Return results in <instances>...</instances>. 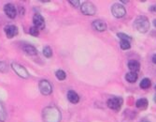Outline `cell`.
<instances>
[{"label":"cell","mask_w":156,"mask_h":122,"mask_svg":"<svg viewBox=\"0 0 156 122\" xmlns=\"http://www.w3.org/2000/svg\"><path fill=\"white\" fill-rule=\"evenodd\" d=\"M153 63H155V64H156V54H155L154 56L153 57Z\"/></svg>","instance_id":"4316f807"},{"label":"cell","mask_w":156,"mask_h":122,"mask_svg":"<svg viewBox=\"0 0 156 122\" xmlns=\"http://www.w3.org/2000/svg\"><path fill=\"white\" fill-rule=\"evenodd\" d=\"M4 30H5L6 36L9 38V39L13 38V37H15L16 35L18 34V28H17V26H14V25H9V26H7Z\"/></svg>","instance_id":"30bf717a"},{"label":"cell","mask_w":156,"mask_h":122,"mask_svg":"<svg viewBox=\"0 0 156 122\" xmlns=\"http://www.w3.org/2000/svg\"><path fill=\"white\" fill-rule=\"evenodd\" d=\"M111 12H112L114 17L122 18L125 15L126 10H125V8L122 5H121V4L119 3H115L114 5L111 7Z\"/></svg>","instance_id":"277c9868"},{"label":"cell","mask_w":156,"mask_h":122,"mask_svg":"<svg viewBox=\"0 0 156 122\" xmlns=\"http://www.w3.org/2000/svg\"><path fill=\"white\" fill-rule=\"evenodd\" d=\"M38 28H37L36 26H32L30 30H29V33L32 35V36H38Z\"/></svg>","instance_id":"7402d4cb"},{"label":"cell","mask_w":156,"mask_h":122,"mask_svg":"<svg viewBox=\"0 0 156 122\" xmlns=\"http://www.w3.org/2000/svg\"><path fill=\"white\" fill-rule=\"evenodd\" d=\"M151 10H153V11H154V12H156V5H154V6H153L151 8Z\"/></svg>","instance_id":"484cf974"},{"label":"cell","mask_w":156,"mask_h":122,"mask_svg":"<svg viewBox=\"0 0 156 122\" xmlns=\"http://www.w3.org/2000/svg\"><path fill=\"white\" fill-rule=\"evenodd\" d=\"M154 101L156 102V95H155V97H154Z\"/></svg>","instance_id":"f546056e"},{"label":"cell","mask_w":156,"mask_h":122,"mask_svg":"<svg viewBox=\"0 0 156 122\" xmlns=\"http://www.w3.org/2000/svg\"><path fill=\"white\" fill-rule=\"evenodd\" d=\"M140 122H150L149 120H146V119H143V120H141Z\"/></svg>","instance_id":"83f0119b"},{"label":"cell","mask_w":156,"mask_h":122,"mask_svg":"<svg viewBox=\"0 0 156 122\" xmlns=\"http://www.w3.org/2000/svg\"><path fill=\"white\" fill-rule=\"evenodd\" d=\"M81 10L85 15H94L96 12V8L91 2H84L81 7Z\"/></svg>","instance_id":"8992f818"},{"label":"cell","mask_w":156,"mask_h":122,"mask_svg":"<svg viewBox=\"0 0 156 122\" xmlns=\"http://www.w3.org/2000/svg\"><path fill=\"white\" fill-rule=\"evenodd\" d=\"M128 68H129V70H132L133 72H137L138 70H139L140 64H139V62L137 60H130L128 62Z\"/></svg>","instance_id":"5bb4252c"},{"label":"cell","mask_w":156,"mask_h":122,"mask_svg":"<svg viewBox=\"0 0 156 122\" xmlns=\"http://www.w3.org/2000/svg\"><path fill=\"white\" fill-rule=\"evenodd\" d=\"M148 104H149V102H148V100L145 99V98H142V99L138 100L137 103H135L138 108L142 109V110H145L148 107Z\"/></svg>","instance_id":"9a60e30c"},{"label":"cell","mask_w":156,"mask_h":122,"mask_svg":"<svg viewBox=\"0 0 156 122\" xmlns=\"http://www.w3.org/2000/svg\"><path fill=\"white\" fill-rule=\"evenodd\" d=\"M120 46L122 50H129L131 48V44L129 41H125V40H121L120 42Z\"/></svg>","instance_id":"d6986e66"},{"label":"cell","mask_w":156,"mask_h":122,"mask_svg":"<svg viewBox=\"0 0 156 122\" xmlns=\"http://www.w3.org/2000/svg\"><path fill=\"white\" fill-rule=\"evenodd\" d=\"M153 25H154V26L156 27V20H154V21H153Z\"/></svg>","instance_id":"f1b7e54d"},{"label":"cell","mask_w":156,"mask_h":122,"mask_svg":"<svg viewBox=\"0 0 156 122\" xmlns=\"http://www.w3.org/2000/svg\"><path fill=\"white\" fill-rule=\"evenodd\" d=\"M55 75H56L57 79L60 80V81L65 80V79H66V72H64L63 70H58L57 72H55Z\"/></svg>","instance_id":"ffe728a7"},{"label":"cell","mask_w":156,"mask_h":122,"mask_svg":"<svg viewBox=\"0 0 156 122\" xmlns=\"http://www.w3.org/2000/svg\"><path fill=\"white\" fill-rule=\"evenodd\" d=\"M68 2L71 4L72 6H74V7H76V8L79 7V3H81V2L79 1V0H75V1H73V0H69Z\"/></svg>","instance_id":"d4e9b609"},{"label":"cell","mask_w":156,"mask_h":122,"mask_svg":"<svg viewBox=\"0 0 156 122\" xmlns=\"http://www.w3.org/2000/svg\"><path fill=\"white\" fill-rule=\"evenodd\" d=\"M134 26L138 32L146 33L150 29V22L145 16H139L134 22Z\"/></svg>","instance_id":"7a4b0ae2"},{"label":"cell","mask_w":156,"mask_h":122,"mask_svg":"<svg viewBox=\"0 0 156 122\" xmlns=\"http://www.w3.org/2000/svg\"><path fill=\"white\" fill-rule=\"evenodd\" d=\"M23 51L29 56H37L38 54V50L35 48L33 45L30 44H25L23 46Z\"/></svg>","instance_id":"4fadbf2b"},{"label":"cell","mask_w":156,"mask_h":122,"mask_svg":"<svg viewBox=\"0 0 156 122\" xmlns=\"http://www.w3.org/2000/svg\"><path fill=\"white\" fill-rule=\"evenodd\" d=\"M93 27L94 29L99 32H104L107 29V23L106 22H104L102 20H96L93 23Z\"/></svg>","instance_id":"8fae6325"},{"label":"cell","mask_w":156,"mask_h":122,"mask_svg":"<svg viewBox=\"0 0 156 122\" xmlns=\"http://www.w3.org/2000/svg\"><path fill=\"white\" fill-rule=\"evenodd\" d=\"M117 36L121 39V40H125V41H131L132 40L131 37H129L128 35H126L125 33H118Z\"/></svg>","instance_id":"603a6c76"},{"label":"cell","mask_w":156,"mask_h":122,"mask_svg":"<svg viewBox=\"0 0 156 122\" xmlns=\"http://www.w3.org/2000/svg\"><path fill=\"white\" fill-rule=\"evenodd\" d=\"M43 54L47 58H50L51 56H53V51H51L50 46H45L43 49Z\"/></svg>","instance_id":"44dd1931"},{"label":"cell","mask_w":156,"mask_h":122,"mask_svg":"<svg viewBox=\"0 0 156 122\" xmlns=\"http://www.w3.org/2000/svg\"><path fill=\"white\" fill-rule=\"evenodd\" d=\"M38 88L43 95H50L53 92V86L51 83L47 80H41L38 84Z\"/></svg>","instance_id":"52a82bcc"},{"label":"cell","mask_w":156,"mask_h":122,"mask_svg":"<svg viewBox=\"0 0 156 122\" xmlns=\"http://www.w3.org/2000/svg\"><path fill=\"white\" fill-rule=\"evenodd\" d=\"M33 23H34V26H36L38 29H43L44 26H45V21H44V18L39 13H37V14L34 15Z\"/></svg>","instance_id":"9c48e42d"},{"label":"cell","mask_w":156,"mask_h":122,"mask_svg":"<svg viewBox=\"0 0 156 122\" xmlns=\"http://www.w3.org/2000/svg\"><path fill=\"white\" fill-rule=\"evenodd\" d=\"M11 68H12V70L20 77L23 78V79H26V78L29 77V73L27 72V70L21 64H19V63H12L11 64Z\"/></svg>","instance_id":"3957f363"},{"label":"cell","mask_w":156,"mask_h":122,"mask_svg":"<svg viewBox=\"0 0 156 122\" xmlns=\"http://www.w3.org/2000/svg\"><path fill=\"white\" fill-rule=\"evenodd\" d=\"M4 11H5L6 15L10 19H14L17 15V10H16V8L12 4H7L4 7Z\"/></svg>","instance_id":"ba28073f"},{"label":"cell","mask_w":156,"mask_h":122,"mask_svg":"<svg viewBox=\"0 0 156 122\" xmlns=\"http://www.w3.org/2000/svg\"><path fill=\"white\" fill-rule=\"evenodd\" d=\"M43 119L45 122H60L61 113L56 107H46L43 110Z\"/></svg>","instance_id":"6da1fadb"},{"label":"cell","mask_w":156,"mask_h":122,"mask_svg":"<svg viewBox=\"0 0 156 122\" xmlns=\"http://www.w3.org/2000/svg\"><path fill=\"white\" fill-rule=\"evenodd\" d=\"M8 70V65L5 62L0 61V72H6Z\"/></svg>","instance_id":"cb8c5ba5"},{"label":"cell","mask_w":156,"mask_h":122,"mask_svg":"<svg viewBox=\"0 0 156 122\" xmlns=\"http://www.w3.org/2000/svg\"><path fill=\"white\" fill-rule=\"evenodd\" d=\"M107 106H109V108L114 110V111H119L122 107V98H118V97L110 98V99L107 101Z\"/></svg>","instance_id":"5b68a950"},{"label":"cell","mask_w":156,"mask_h":122,"mask_svg":"<svg viewBox=\"0 0 156 122\" xmlns=\"http://www.w3.org/2000/svg\"><path fill=\"white\" fill-rule=\"evenodd\" d=\"M151 85V82L149 78H144V79L140 82V88L143 89H147L149 88Z\"/></svg>","instance_id":"ac0fdd59"},{"label":"cell","mask_w":156,"mask_h":122,"mask_svg":"<svg viewBox=\"0 0 156 122\" xmlns=\"http://www.w3.org/2000/svg\"><path fill=\"white\" fill-rule=\"evenodd\" d=\"M155 89H156V85H155Z\"/></svg>","instance_id":"4dcf8cb0"},{"label":"cell","mask_w":156,"mask_h":122,"mask_svg":"<svg viewBox=\"0 0 156 122\" xmlns=\"http://www.w3.org/2000/svg\"><path fill=\"white\" fill-rule=\"evenodd\" d=\"M138 77V73L137 72H128L125 75V79H126V81H128L129 83H135V82H137Z\"/></svg>","instance_id":"2e32d148"},{"label":"cell","mask_w":156,"mask_h":122,"mask_svg":"<svg viewBox=\"0 0 156 122\" xmlns=\"http://www.w3.org/2000/svg\"><path fill=\"white\" fill-rule=\"evenodd\" d=\"M67 99H68V101L71 103H78L79 101V97L73 90H69V91L67 92Z\"/></svg>","instance_id":"7c38bea8"},{"label":"cell","mask_w":156,"mask_h":122,"mask_svg":"<svg viewBox=\"0 0 156 122\" xmlns=\"http://www.w3.org/2000/svg\"><path fill=\"white\" fill-rule=\"evenodd\" d=\"M7 119V112L6 109L4 107V104L2 101H0V122H5Z\"/></svg>","instance_id":"e0dca14e"}]
</instances>
